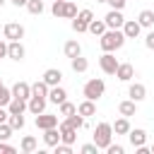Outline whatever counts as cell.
I'll return each instance as SVG.
<instances>
[{"label": "cell", "instance_id": "1", "mask_svg": "<svg viewBox=\"0 0 154 154\" xmlns=\"http://www.w3.org/2000/svg\"><path fill=\"white\" fill-rule=\"evenodd\" d=\"M101 48H103V53H113V51H118V48H123V43H125V34H123V29H106L103 34H101Z\"/></svg>", "mask_w": 154, "mask_h": 154}, {"label": "cell", "instance_id": "2", "mask_svg": "<svg viewBox=\"0 0 154 154\" xmlns=\"http://www.w3.org/2000/svg\"><path fill=\"white\" fill-rule=\"evenodd\" d=\"M111 137H113V125L111 123H99L96 130H94V144L99 149H106L111 144Z\"/></svg>", "mask_w": 154, "mask_h": 154}, {"label": "cell", "instance_id": "3", "mask_svg": "<svg viewBox=\"0 0 154 154\" xmlns=\"http://www.w3.org/2000/svg\"><path fill=\"white\" fill-rule=\"evenodd\" d=\"M103 89H106L103 79H89V82L84 84V99L96 101V99H101V96H103Z\"/></svg>", "mask_w": 154, "mask_h": 154}, {"label": "cell", "instance_id": "4", "mask_svg": "<svg viewBox=\"0 0 154 154\" xmlns=\"http://www.w3.org/2000/svg\"><path fill=\"white\" fill-rule=\"evenodd\" d=\"M99 65H101V70L106 72V75H116V70H118V60H116V55L113 53H103L101 58H99Z\"/></svg>", "mask_w": 154, "mask_h": 154}, {"label": "cell", "instance_id": "5", "mask_svg": "<svg viewBox=\"0 0 154 154\" xmlns=\"http://www.w3.org/2000/svg\"><path fill=\"white\" fill-rule=\"evenodd\" d=\"M2 34H5V38H10V41H19V38L24 36V26H22V24H14V22H7V24L2 26Z\"/></svg>", "mask_w": 154, "mask_h": 154}, {"label": "cell", "instance_id": "6", "mask_svg": "<svg viewBox=\"0 0 154 154\" xmlns=\"http://www.w3.org/2000/svg\"><path fill=\"white\" fill-rule=\"evenodd\" d=\"M103 22H106V26H108V29H123L125 17L120 14V10H111V12L103 17Z\"/></svg>", "mask_w": 154, "mask_h": 154}, {"label": "cell", "instance_id": "7", "mask_svg": "<svg viewBox=\"0 0 154 154\" xmlns=\"http://www.w3.org/2000/svg\"><path fill=\"white\" fill-rule=\"evenodd\" d=\"M36 128H41V130L58 128V116H51V113H38V116H36Z\"/></svg>", "mask_w": 154, "mask_h": 154}, {"label": "cell", "instance_id": "8", "mask_svg": "<svg viewBox=\"0 0 154 154\" xmlns=\"http://www.w3.org/2000/svg\"><path fill=\"white\" fill-rule=\"evenodd\" d=\"M58 128H60V142H65V144H75V140H77V130L70 128L65 120H63Z\"/></svg>", "mask_w": 154, "mask_h": 154}, {"label": "cell", "instance_id": "9", "mask_svg": "<svg viewBox=\"0 0 154 154\" xmlns=\"http://www.w3.org/2000/svg\"><path fill=\"white\" fill-rule=\"evenodd\" d=\"M140 31H142L140 22H135V19H125V24H123V34H125V38H137Z\"/></svg>", "mask_w": 154, "mask_h": 154}, {"label": "cell", "instance_id": "10", "mask_svg": "<svg viewBox=\"0 0 154 154\" xmlns=\"http://www.w3.org/2000/svg\"><path fill=\"white\" fill-rule=\"evenodd\" d=\"M12 96H19V99H31V84L29 82H14L12 87Z\"/></svg>", "mask_w": 154, "mask_h": 154}, {"label": "cell", "instance_id": "11", "mask_svg": "<svg viewBox=\"0 0 154 154\" xmlns=\"http://www.w3.org/2000/svg\"><path fill=\"white\" fill-rule=\"evenodd\" d=\"M46 96H36V94H31V99H29V111L34 113V116H38V113H43L46 111Z\"/></svg>", "mask_w": 154, "mask_h": 154}, {"label": "cell", "instance_id": "12", "mask_svg": "<svg viewBox=\"0 0 154 154\" xmlns=\"http://www.w3.org/2000/svg\"><path fill=\"white\" fill-rule=\"evenodd\" d=\"M132 75H135V67H132L130 63H120V65H118V70H116V77H118L120 82H130V79H132Z\"/></svg>", "mask_w": 154, "mask_h": 154}, {"label": "cell", "instance_id": "13", "mask_svg": "<svg viewBox=\"0 0 154 154\" xmlns=\"http://www.w3.org/2000/svg\"><path fill=\"white\" fill-rule=\"evenodd\" d=\"M60 79H63V72H60V70H55V67H51V70H46V72H43V82H46L48 87H58V84H60Z\"/></svg>", "mask_w": 154, "mask_h": 154}, {"label": "cell", "instance_id": "14", "mask_svg": "<svg viewBox=\"0 0 154 154\" xmlns=\"http://www.w3.org/2000/svg\"><path fill=\"white\" fill-rule=\"evenodd\" d=\"M65 99H67V91H65L60 84H58V87H51V91H48V101H51V103H58V106H60Z\"/></svg>", "mask_w": 154, "mask_h": 154}, {"label": "cell", "instance_id": "15", "mask_svg": "<svg viewBox=\"0 0 154 154\" xmlns=\"http://www.w3.org/2000/svg\"><path fill=\"white\" fill-rule=\"evenodd\" d=\"M29 108V101L26 99H19V96H12V101L7 103V111L10 113H24Z\"/></svg>", "mask_w": 154, "mask_h": 154}, {"label": "cell", "instance_id": "16", "mask_svg": "<svg viewBox=\"0 0 154 154\" xmlns=\"http://www.w3.org/2000/svg\"><path fill=\"white\" fill-rule=\"evenodd\" d=\"M7 55H10L12 60H22V58H24V46H22L19 41H10V43H7Z\"/></svg>", "mask_w": 154, "mask_h": 154}, {"label": "cell", "instance_id": "17", "mask_svg": "<svg viewBox=\"0 0 154 154\" xmlns=\"http://www.w3.org/2000/svg\"><path fill=\"white\" fill-rule=\"evenodd\" d=\"M128 96H130L132 101H142V99L147 96V89H144V84H140V82L130 84V89H128Z\"/></svg>", "mask_w": 154, "mask_h": 154}, {"label": "cell", "instance_id": "18", "mask_svg": "<svg viewBox=\"0 0 154 154\" xmlns=\"http://www.w3.org/2000/svg\"><path fill=\"white\" fill-rule=\"evenodd\" d=\"M77 113H79L82 118H91V116L96 113V106H94V101H91V99H84V101L77 106Z\"/></svg>", "mask_w": 154, "mask_h": 154}, {"label": "cell", "instance_id": "19", "mask_svg": "<svg viewBox=\"0 0 154 154\" xmlns=\"http://www.w3.org/2000/svg\"><path fill=\"white\" fill-rule=\"evenodd\" d=\"M43 142H46L48 147H55V144L60 142V128H48V130H43Z\"/></svg>", "mask_w": 154, "mask_h": 154}, {"label": "cell", "instance_id": "20", "mask_svg": "<svg viewBox=\"0 0 154 154\" xmlns=\"http://www.w3.org/2000/svg\"><path fill=\"white\" fill-rule=\"evenodd\" d=\"M128 135H130V142H132V147H142V144L147 142V132H144L142 128H135V130L130 128V132H128Z\"/></svg>", "mask_w": 154, "mask_h": 154}, {"label": "cell", "instance_id": "21", "mask_svg": "<svg viewBox=\"0 0 154 154\" xmlns=\"http://www.w3.org/2000/svg\"><path fill=\"white\" fill-rule=\"evenodd\" d=\"M137 101H120V106H118V111H120V116H125V118H130V116H135V111H137V106H135Z\"/></svg>", "mask_w": 154, "mask_h": 154}, {"label": "cell", "instance_id": "22", "mask_svg": "<svg viewBox=\"0 0 154 154\" xmlns=\"http://www.w3.org/2000/svg\"><path fill=\"white\" fill-rule=\"evenodd\" d=\"M106 29H108V26H106L103 19H91V22H89V34H94V36H101Z\"/></svg>", "mask_w": 154, "mask_h": 154}, {"label": "cell", "instance_id": "23", "mask_svg": "<svg viewBox=\"0 0 154 154\" xmlns=\"http://www.w3.org/2000/svg\"><path fill=\"white\" fill-rule=\"evenodd\" d=\"M113 132H116V135H128V132H130V123H128L125 116L118 118V120L113 123Z\"/></svg>", "mask_w": 154, "mask_h": 154}, {"label": "cell", "instance_id": "24", "mask_svg": "<svg viewBox=\"0 0 154 154\" xmlns=\"http://www.w3.org/2000/svg\"><path fill=\"white\" fill-rule=\"evenodd\" d=\"M48 91H51V87H48L43 79L31 84V94H36V96H46V99H48Z\"/></svg>", "mask_w": 154, "mask_h": 154}, {"label": "cell", "instance_id": "25", "mask_svg": "<svg viewBox=\"0 0 154 154\" xmlns=\"http://www.w3.org/2000/svg\"><path fill=\"white\" fill-rule=\"evenodd\" d=\"M7 123H10L12 130H22V128H24V116H22V113H10V116H7Z\"/></svg>", "mask_w": 154, "mask_h": 154}, {"label": "cell", "instance_id": "26", "mask_svg": "<svg viewBox=\"0 0 154 154\" xmlns=\"http://www.w3.org/2000/svg\"><path fill=\"white\" fill-rule=\"evenodd\" d=\"M79 53H82V48H79L77 41H67V43H65V55H67V58H77Z\"/></svg>", "mask_w": 154, "mask_h": 154}, {"label": "cell", "instance_id": "27", "mask_svg": "<svg viewBox=\"0 0 154 154\" xmlns=\"http://www.w3.org/2000/svg\"><path fill=\"white\" fill-rule=\"evenodd\" d=\"M70 63H72V70H75V72H84V70L89 67L87 58H82V55H77V58H70Z\"/></svg>", "mask_w": 154, "mask_h": 154}, {"label": "cell", "instance_id": "28", "mask_svg": "<svg viewBox=\"0 0 154 154\" xmlns=\"http://www.w3.org/2000/svg\"><path fill=\"white\" fill-rule=\"evenodd\" d=\"M65 123H67L70 128H75V130L84 128V118H82L79 113H72V116H67V118H65Z\"/></svg>", "mask_w": 154, "mask_h": 154}, {"label": "cell", "instance_id": "29", "mask_svg": "<svg viewBox=\"0 0 154 154\" xmlns=\"http://www.w3.org/2000/svg\"><path fill=\"white\" fill-rule=\"evenodd\" d=\"M137 22H140V26H152V24H154V12H152V10H142Z\"/></svg>", "mask_w": 154, "mask_h": 154}, {"label": "cell", "instance_id": "30", "mask_svg": "<svg viewBox=\"0 0 154 154\" xmlns=\"http://www.w3.org/2000/svg\"><path fill=\"white\" fill-rule=\"evenodd\" d=\"M22 152H24V154H31V152H36V140H34L31 135H26V137L22 140Z\"/></svg>", "mask_w": 154, "mask_h": 154}, {"label": "cell", "instance_id": "31", "mask_svg": "<svg viewBox=\"0 0 154 154\" xmlns=\"http://www.w3.org/2000/svg\"><path fill=\"white\" fill-rule=\"evenodd\" d=\"M63 17H65V19H75V17H77V5H75V2H70V0H65Z\"/></svg>", "mask_w": 154, "mask_h": 154}, {"label": "cell", "instance_id": "32", "mask_svg": "<svg viewBox=\"0 0 154 154\" xmlns=\"http://www.w3.org/2000/svg\"><path fill=\"white\" fill-rule=\"evenodd\" d=\"M72 113H77V106H75V103H70V101L65 99V101L60 103V116H65V118H67V116H72Z\"/></svg>", "mask_w": 154, "mask_h": 154}, {"label": "cell", "instance_id": "33", "mask_svg": "<svg viewBox=\"0 0 154 154\" xmlns=\"http://www.w3.org/2000/svg\"><path fill=\"white\" fill-rule=\"evenodd\" d=\"M26 10H29L31 14H41V12H43V0H29V2H26Z\"/></svg>", "mask_w": 154, "mask_h": 154}, {"label": "cell", "instance_id": "34", "mask_svg": "<svg viewBox=\"0 0 154 154\" xmlns=\"http://www.w3.org/2000/svg\"><path fill=\"white\" fill-rule=\"evenodd\" d=\"M12 101V89H7L5 84H0V106H7Z\"/></svg>", "mask_w": 154, "mask_h": 154}, {"label": "cell", "instance_id": "35", "mask_svg": "<svg viewBox=\"0 0 154 154\" xmlns=\"http://www.w3.org/2000/svg\"><path fill=\"white\" fill-rule=\"evenodd\" d=\"M72 29H75L77 34H84V31H89V24H87V22H82L79 17H75V19H72Z\"/></svg>", "mask_w": 154, "mask_h": 154}, {"label": "cell", "instance_id": "36", "mask_svg": "<svg viewBox=\"0 0 154 154\" xmlns=\"http://www.w3.org/2000/svg\"><path fill=\"white\" fill-rule=\"evenodd\" d=\"M63 10H65V0H53V7H51V12H53L55 17H63Z\"/></svg>", "mask_w": 154, "mask_h": 154}, {"label": "cell", "instance_id": "37", "mask_svg": "<svg viewBox=\"0 0 154 154\" xmlns=\"http://www.w3.org/2000/svg\"><path fill=\"white\" fill-rule=\"evenodd\" d=\"M10 135H12L10 123H0V140H10Z\"/></svg>", "mask_w": 154, "mask_h": 154}, {"label": "cell", "instance_id": "38", "mask_svg": "<svg viewBox=\"0 0 154 154\" xmlns=\"http://www.w3.org/2000/svg\"><path fill=\"white\" fill-rule=\"evenodd\" d=\"M77 17H79L82 22H87V24H89V22L94 19V12H91V10H79V12H77Z\"/></svg>", "mask_w": 154, "mask_h": 154}, {"label": "cell", "instance_id": "39", "mask_svg": "<svg viewBox=\"0 0 154 154\" xmlns=\"http://www.w3.org/2000/svg\"><path fill=\"white\" fill-rule=\"evenodd\" d=\"M55 152H58V154H70V152H72V144H65V142H58V144H55Z\"/></svg>", "mask_w": 154, "mask_h": 154}, {"label": "cell", "instance_id": "40", "mask_svg": "<svg viewBox=\"0 0 154 154\" xmlns=\"http://www.w3.org/2000/svg\"><path fill=\"white\" fill-rule=\"evenodd\" d=\"M96 149H99V147L91 142V144H82V149H79V152H82V154H96Z\"/></svg>", "mask_w": 154, "mask_h": 154}, {"label": "cell", "instance_id": "41", "mask_svg": "<svg viewBox=\"0 0 154 154\" xmlns=\"http://www.w3.org/2000/svg\"><path fill=\"white\" fill-rule=\"evenodd\" d=\"M12 152H14V147L7 144L5 140H0V154H12Z\"/></svg>", "mask_w": 154, "mask_h": 154}, {"label": "cell", "instance_id": "42", "mask_svg": "<svg viewBox=\"0 0 154 154\" xmlns=\"http://www.w3.org/2000/svg\"><path fill=\"white\" fill-rule=\"evenodd\" d=\"M106 152H108V154H123L125 149H123L120 144H108V147H106Z\"/></svg>", "mask_w": 154, "mask_h": 154}, {"label": "cell", "instance_id": "43", "mask_svg": "<svg viewBox=\"0 0 154 154\" xmlns=\"http://www.w3.org/2000/svg\"><path fill=\"white\" fill-rule=\"evenodd\" d=\"M106 2H108L113 10H123V7H125V0H106Z\"/></svg>", "mask_w": 154, "mask_h": 154}, {"label": "cell", "instance_id": "44", "mask_svg": "<svg viewBox=\"0 0 154 154\" xmlns=\"http://www.w3.org/2000/svg\"><path fill=\"white\" fill-rule=\"evenodd\" d=\"M144 46L154 51V31H149V34H147V38H144Z\"/></svg>", "mask_w": 154, "mask_h": 154}, {"label": "cell", "instance_id": "45", "mask_svg": "<svg viewBox=\"0 0 154 154\" xmlns=\"http://www.w3.org/2000/svg\"><path fill=\"white\" fill-rule=\"evenodd\" d=\"M5 55H7V43H5V41H0V60H2Z\"/></svg>", "mask_w": 154, "mask_h": 154}, {"label": "cell", "instance_id": "46", "mask_svg": "<svg viewBox=\"0 0 154 154\" xmlns=\"http://www.w3.org/2000/svg\"><path fill=\"white\" fill-rule=\"evenodd\" d=\"M7 116H10V111H5V108L0 106V123H7Z\"/></svg>", "mask_w": 154, "mask_h": 154}, {"label": "cell", "instance_id": "47", "mask_svg": "<svg viewBox=\"0 0 154 154\" xmlns=\"http://www.w3.org/2000/svg\"><path fill=\"white\" fill-rule=\"evenodd\" d=\"M26 2H29V0H12L14 7H26Z\"/></svg>", "mask_w": 154, "mask_h": 154}, {"label": "cell", "instance_id": "48", "mask_svg": "<svg viewBox=\"0 0 154 154\" xmlns=\"http://www.w3.org/2000/svg\"><path fill=\"white\" fill-rule=\"evenodd\" d=\"M5 2H7V0H0V7H2V5H5Z\"/></svg>", "mask_w": 154, "mask_h": 154}, {"label": "cell", "instance_id": "49", "mask_svg": "<svg viewBox=\"0 0 154 154\" xmlns=\"http://www.w3.org/2000/svg\"><path fill=\"white\" fill-rule=\"evenodd\" d=\"M96 2H106V0H96Z\"/></svg>", "mask_w": 154, "mask_h": 154}, {"label": "cell", "instance_id": "50", "mask_svg": "<svg viewBox=\"0 0 154 154\" xmlns=\"http://www.w3.org/2000/svg\"><path fill=\"white\" fill-rule=\"evenodd\" d=\"M152 154H154V147H152Z\"/></svg>", "mask_w": 154, "mask_h": 154}]
</instances>
